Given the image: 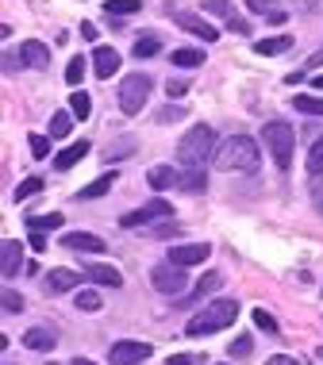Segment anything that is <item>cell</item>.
<instances>
[{
  "mask_svg": "<svg viewBox=\"0 0 323 365\" xmlns=\"http://www.w3.org/2000/svg\"><path fill=\"white\" fill-rule=\"evenodd\" d=\"M262 154H258V143L250 135H227L212 154V165L223 173H247V170H258Z\"/></svg>",
  "mask_w": 323,
  "mask_h": 365,
  "instance_id": "cell-1",
  "label": "cell"
},
{
  "mask_svg": "<svg viewBox=\"0 0 323 365\" xmlns=\"http://www.w3.org/2000/svg\"><path fill=\"white\" fill-rule=\"evenodd\" d=\"M239 319V304L235 300H215L208 308H200V315H193L189 323H185V334L189 339H204V334H215L223 327H231V323Z\"/></svg>",
  "mask_w": 323,
  "mask_h": 365,
  "instance_id": "cell-2",
  "label": "cell"
},
{
  "mask_svg": "<svg viewBox=\"0 0 323 365\" xmlns=\"http://www.w3.org/2000/svg\"><path fill=\"white\" fill-rule=\"evenodd\" d=\"M178 154H181L185 165H204V162L215 154V135H212V127H208V123H193L189 131L181 135Z\"/></svg>",
  "mask_w": 323,
  "mask_h": 365,
  "instance_id": "cell-3",
  "label": "cell"
},
{
  "mask_svg": "<svg viewBox=\"0 0 323 365\" xmlns=\"http://www.w3.org/2000/svg\"><path fill=\"white\" fill-rule=\"evenodd\" d=\"M262 143H266V150L273 154L277 170H289V165H292V150H297V131H292V123L270 120L266 127H262Z\"/></svg>",
  "mask_w": 323,
  "mask_h": 365,
  "instance_id": "cell-4",
  "label": "cell"
},
{
  "mask_svg": "<svg viewBox=\"0 0 323 365\" xmlns=\"http://www.w3.org/2000/svg\"><path fill=\"white\" fill-rule=\"evenodd\" d=\"M146 96H150V77L146 73H127L120 81V108L127 115H139Z\"/></svg>",
  "mask_w": 323,
  "mask_h": 365,
  "instance_id": "cell-5",
  "label": "cell"
},
{
  "mask_svg": "<svg viewBox=\"0 0 323 365\" xmlns=\"http://www.w3.org/2000/svg\"><path fill=\"white\" fill-rule=\"evenodd\" d=\"M150 284L158 289L162 296H181L189 277H185V265H173V262H162L150 269Z\"/></svg>",
  "mask_w": 323,
  "mask_h": 365,
  "instance_id": "cell-6",
  "label": "cell"
},
{
  "mask_svg": "<svg viewBox=\"0 0 323 365\" xmlns=\"http://www.w3.org/2000/svg\"><path fill=\"white\" fill-rule=\"evenodd\" d=\"M170 215H173L170 200H150V204H143L139 212L120 215V227H123V231H131V227H143V223H154V220H170Z\"/></svg>",
  "mask_w": 323,
  "mask_h": 365,
  "instance_id": "cell-7",
  "label": "cell"
},
{
  "mask_svg": "<svg viewBox=\"0 0 323 365\" xmlns=\"http://www.w3.org/2000/svg\"><path fill=\"white\" fill-rule=\"evenodd\" d=\"M150 358V342H116L108 350V365H139Z\"/></svg>",
  "mask_w": 323,
  "mask_h": 365,
  "instance_id": "cell-8",
  "label": "cell"
},
{
  "mask_svg": "<svg viewBox=\"0 0 323 365\" xmlns=\"http://www.w3.org/2000/svg\"><path fill=\"white\" fill-rule=\"evenodd\" d=\"M173 24H178L181 31H189V35L204 38V43H215V38H220V31H215L208 19H200L197 12H173Z\"/></svg>",
  "mask_w": 323,
  "mask_h": 365,
  "instance_id": "cell-9",
  "label": "cell"
},
{
  "mask_svg": "<svg viewBox=\"0 0 323 365\" xmlns=\"http://www.w3.org/2000/svg\"><path fill=\"white\" fill-rule=\"evenodd\" d=\"M208 254H212V246H204V242H185V246H170V262L173 265H200V262H208Z\"/></svg>",
  "mask_w": 323,
  "mask_h": 365,
  "instance_id": "cell-10",
  "label": "cell"
},
{
  "mask_svg": "<svg viewBox=\"0 0 323 365\" xmlns=\"http://www.w3.org/2000/svg\"><path fill=\"white\" fill-rule=\"evenodd\" d=\"M19 269H24V242L4 239L0 242V273H4V277H16Z\"/></svg>",
  "mask_w": 323,
  "mask_h": 365,
  "instance_id": "cell-11",
  "label": "cell"
},
{
  "mask_svg": "<svg viewBox=\"0 0 323 365\" xmlns=\"http://www.w3.org/2000/svg\"><path fill=\"white\" fill-rule=\"evenodd\" d=\"M146 185H150L154 192L181 189V170H173V165H150V170H146Z\"/></svg>",
  "mask_w": 323,
  "mask_h": 365,
  "instance_id": "cell-12",
  "label": "cell"
},
{
  "mask_svg": "<svg viewBox=\"0 0 323 365\" xmlns=\"http://www.w3.org/2000/svg\"><path fill=\"white\" fill-rule=\"evenodd\" d=\"M62 246H70V250H77V254H101L104 239H101V235H93V231H66Z\"/></svg>",
  "mask_w": 323,
  "mask_h": 365,
  "instance_id": "cell-13",
  "label": "cell"
},
{
  "mask_svg": "<svg viewBox=\"0 0 323 365\" xmlns=\"http://www.w3.org/2000/svg\"><path fill=\"white\" fill-rule=\"evenodd\" d=\"M93 73L104 77V81H108V77H116V73H120V54H116L112 46H96V51H93Z\"/></svg>",
  "mask_w": 323,
  "mask_h": 365,
  "instance_id": "cell-14",
  "label": "cell"
},
{
  "mask_svg": "<svg viewBox=\"0 0 323 365\" xmlns=\"http://www.w3.org/2000/svg\"><path fill=\"white\" fill-rule=\"evenodd\" d=\"M19 58H24V66H31V70H46V66H51V51H46L39 38H27V43L19 46Z\"/></svg>",
  "mask_w": 323,
  "mask_h": 365,
  "instance_id": "cell-15",
  "label": "cell"
},
{
  "mask_svg": "<svg viewBox=\"0 0 323 365\" xmlns=\"http://www.w3.org/2000/svg\"><path fill=\"white\" fill-rule=\"evenodd\" d=\"M85 154H89V143H85V139H77V143H70V146H66V150L62 154H58L54 158V170L58 173H66V170H73V165L77 162H81V158Z\"/></svg>",
  "mask_w": 323,
  "mask_h": 365,
  "instance_id": "cell-16",
  "label": "cell"
},
{
  "mask_svg": "<svg viewBox=\"0 0 323 365\" xmlns=\"http://www.w3.org/2000/svg\"><path fill=\"white\" fill-rule=\"evenodd\" d=\"M54 327H46V323H39V327H31L24 334V346L27 350H54Z\"/></svg>",
  "mask_w": 323,
  "mask_h": 365,
  "instance_id": "cell-17",
  "label": "cell"
},
{
  "mask_svg": "<svg viewBox=\"0 0 323 365\" xmlns=\"http://www.w3.org/2000/svg\"><path fill=\"white\" fill-rule=\"evenodd\" d=\"M77 273L73 269H51L46 273V292H70V289H77Z\"/></svg>",
  "mask_w": 323,
  "mask_h": 365,
  "instance_id": "cell-18",
  "label": "cell"
},
{
  "mask_svg": "<svg viewBox=\"0 0 323 365\" xmlns=\"http://www.w3.org/2000/svg\"><path fill=\"white\" fill-rule=\"evenodd\" d=\"M170 62L173 66H181V70H200L208 58H204V51H193V46H181V51H173L170 54Z\"/></svg>",
  "mask_w": 323,
  "mask_h": 365,
  "instance_id": "cell-19",
  "label": "cell"
},
{
  "mask_svg": "<svg viewBox=\"0 0 323 365\" xmlns=\"http://www.w3.org/2000/svg\"><path fill=\"white\" fill-rule=\"evenodd\" d=\"M89 281H96V284H108V289H120L123 284V277H120V269H112V265H89Z\"/></svg>",
  "mask_w": 323,
  "mask_h": 365,
  "instance_id": "cell-20",
  "label": "cell"
},
{
  "mask_svg": "<svg viewBox=\"0 0 323 365\" xmlns=\"http://www.w3.org/2000/svg\"><path fill=\"white\" fill-rule=\"evenodd\" d=\"M292 46V35H273V38H262V43H254V54H285Z\"/></svg>",
  "mask_w": 323,
  "mask_h": 365,
  "instance_id": "cell-21",
  "label": "cell"
},
{
  "mask_svg": "<svg viewBox=\"0 0 323 365\" xmlns=\"http://www.w3.org/2000/svg\"><path fill=\"white\" fill-rule=\"evenodd\" d=\"M208 189V177H204L200 165H189V170L181 173V192H204Z\"/></svg>",
  "mask_w": 323,
  "mask_h": 365,
  "instance_id": "cell-22",
  "label": "cell"
},
{
  "mask_svg": "<svg viewBox=\"0 0 323 365\" xmlns=\"http://www.w3.org/2000/svg\"><path fill=\"white\" fill-rule=\"evenodd\" d=\"M112 185H116V173H112V170H108L104 177H96V181H93V185H85V189H81V192H77V200H96V196H104L108 189H112Z\"/></svg>",
  "mask_w": 323,
  "mask_h": 365,
  "instance_id": "cell-23",
  "label": "cell"
},
{
  "mask_svg": "<svg viewBox=\"0 0 323 365\" xmlns=\"http://www.w3.org/2000/svg\"><path fill=\"white\" fill-rule=\"evenodd\" d=\"M220 284H223V273H204V281L197 284V289H193V296H189V304H200L204 300V296H208V292H215V289H220Z\"/></svg>",
  "mask_w": 323,
  "mask_h": 365,
  "instance_id": "cell-24",
  "label": "cell"
},
{
  "mask_svg": "<svg viewBox=\"0 0 323 365\" xmlns=\"http://www.w3.org/2000/svg\"><path fill=\"white\" fill-rule=\"evenodd\" d=\"M247 8L254 16H266L270 24H285V12H281V8H273L270 0H247Z\"/></svg>",
  "mask_w": 323,
  "mask_h": 365,
  "instance_id": "cell-25",
  "label": "cell"
},
{
  "mask_svg": "<svg viewBox=\"0 0 323 365\" xmlns=\"http://www.w3.org/2000/svg\"><path fill=\"white\" fill-rule=\"evenodd\" d=\"M292 108L304 115H323V96H308V93H297L292 96Z\"/></svg>",
  "mask_w": 323,
  "mask_h": 365,
  "instance_id": "cell-26",
  "label": "cell"
},
{
  "mask_svg": "<svg viewBox=\"0 0 323 365\" xmlns=\"http://www.w3.org/2000/svg\"><path fill=\"white\" fill-rule=\"evenodd\" d=\"M66 215L58 212H46V215H27V227H35V231H54V227H62Z\"/></svg>",
  "mask_w": 323,
  "mask_h": 365,
  "instance_id": "cell-27",
  "label": "cell"
},
{
  "mask_svg": "<svg viewBox=\"0 0 323 365\" xmlns=\"http://www.w3.org/2000/svg\"><path fill=\"white\" fill-rule=\"evenodd\" d=\"M139 8H143V0H104L108 16H135Z\"/></svg>",
  "mask_w": 323,
  "mask_h": 365,
  "instance_id": "cell-28",
  "label": "cell"
},
{
  "mask_svg": "<svg viewBox=\"0 0 323 365\" xmlns=\"http://www.w3.org/2000/svg\"><path fill=\"white\" fill-rule=\"evenodd\" d=\"M70 127H73V112H54V115H51V139L70 135Z\"/></svg>",
  "mask_w": 323,
  "mask_h": 365,
  "instance_id": "cell-29",
  "label": "cell"
},
{
  "mask_svg": "<svg viewBox=\"0 0 323 365\" xmlns=\"http://www.w3.org/2000/svg\"><path fill=\"white\" fill-rule=\"evenodd\" d=\"M39 189H43V177H27V181H24V185H16V192H12V200H16V204H24V200H27V196H35Z\"/></svg>",
  "mask_w": 323,
  "mask_h": 365,
  "instance_id": "cell-30",
  "label": "cell"
},
{
  "mask_svg": "<svg viewBox=\"0 0 323 365\" xmlns=\"http://www.w3.org/2000/svg\"><path fill=\"white\" fill-rule=\"evenodd\" d=\"M77 312H101V292H93V289H81L77 292Z\"/></svg>",
  "mask_w": 323,
  "mask_h": 365,
  "instance_id": "cell-31",
  "label": "cell"
},
{
  "mask_svg": "<svg viewBox=\"0 0 323 365\" xmlns=\"http://www.w3.org/2000/svg\"><path fill=\"white\" fill-rule=\"evenodd\" d=\"M162 51V38L158 35H146V38H139V43H135V58H154Z\"/></svg>",
  "mask_w": 323,
  "mask_h": 365,
  "instance_id": "cell-32",
  "label": "cell"
},
{
  "mask_svg": "<svg viewBox=\"0 0 323 365\" xmlns=\"http://www.w3.org/2000/svg\"><path fill=\"white\" fill-rule=\"evenodd\" d=\"M70 112L77 115V120H85V115H89V93L73 88V93H70Z\"/></svg>",
  "mask_w": 323,
  "mask_h": 365,
  "instance_id": "cell-33",
  "label": "cell"
},
{
  "mask_svg": "<svg viewBox=\"0 0 323 365\" xmlns=\"http://www.w3.org/2000/svg\"><path fill=\"white\" fill-rule=\"evenodd\" d=\"M81 77H85V58H73V62L66 66V81L73 88H81Z\"/></svg>",
  "mask_w": 323,
  "mask_h": 365,
  "instance_id": "cell-34",
  "label": "cell"
},
{
  "mask_svg": "<svg viewBox=\"0 0 323 365\" xmlns=\"http://www.w3.org/2000/svg\"><path fill=\"white\" fill-rule=\"evenodd\" d=\"M204 12H212V16H223V19H235V8L227 4V0H204Z\"/></svg>",
  "mask_w": 323,
  "mask_h": 365,
  "instance_id": "cell-35",
  "label": "cell"
},
{
  "mask_svg": "<svg viewBox=\"0 0 323 365\" xmlns=\"http://www.w3.org/2000/svg\"><path fill=\"white\" fill-rule=\"evenodd\" d=\"M27 146H31L35 158H46V154H51V135H31V139H27Z\"/></svg>",
  "mask_w": 323,
  "mask_h": 365,
  "instance_id": "cell-36",
  "label": "cell"
},
{
  "mask_svg": "<svg viewBox=\"0 0 323 365\" xmlns=\"http://www.w3.org/2000/svg\"><path fill=\"white\" fill-rule=\"evenodd\" d=\"M4 312H8V315H19V312H24V296H19L16 289H4Z\"/></svg>",
  "mask_w": 323,
  "mask_h": 365,
  "instance_id": "cell-37",
  "label": "cell"
},
{
  "mask_svg": "<svg viewBox=\"0 0 323 365\" xmlns=\"http://www.w3.org/2000/svg\"><path fill=\"white\" fill-rule=\"evenodd\" d=\"M308 173H323V139H316V146L308 154Z\"/></svg>",
  "mask_w": 323,
  "mask_h": 365,
  "instance_id": "cell-38",
  "label": "cell"
},
{
  "mask_svg": "<svg viewBox=\"0 0 323 365\" xmlns=\"http://www.w3.org/2000/svg\"><path fill=\"white\" fill-rule=\"evenodd\" d=\"M127 150H135V139H120L112 146V150H108L104 158H112V162H120V158H127Z\"/></svg>",
  "mask_w": 323,
  "mask_h": 365,
  "instance_id": "cell-39",
  "label": "cell"
},
{
  "mask_svg": "<svg viewBox=\"0 0 323 365\" xmlns=\"http://www.w3.org/2000/svg\"><path fill=\"white\" fill-rule=\"evenodd\" d=\"M154 120H158V123H173V120H185V108H170V104H165L162 112L154 115Z\"/></svg>",
  "mask_w": 323,
  "mask_h": 365,
  "instance_id": "cell-40",
  "label": "cell"
},
{
  "mask_svg": "<svg viewBox=\"0 0 323 365\" xmlns=\"http://www.w3.org/2000/svg\"><path fill=\"white\" fill-rule=\"evenodd\" d=\"M254 323H258L262 331H277V323H273V315H270V312H262V308H254Z\"/></svg>",
  "mask_w": 323,
  "mask_h": 365,
  "instance_id": "cell-41",
  "label": "cell"
},
{
  "mask_svg": "<svg viewBox=\"0 0 323 365\" xmlns=\"http://www.w3.org/2000/svg\"><path fill=\"white\" fill-rule=\"evenodd\" d=\"M165 365H200V354H173Z\"/></svg>",
  "mask_w": 323,
  "mask_h": 365,
  "instance_id": "cell-42",
  "label": "cell"
},
{
  "mask_svg": "<svg viewBox=\"0 0 323 365\" xmlns=\"http://www.w3.org/2000/svg\"><path fill=\"white\" fill-rule=\"evenodd\" d=\"M250 350H254V342H250V339H239V342L231 346V358H247Z\"/></svg>",
  "mask_w": 323,
  "mask_h": 365,
  "instance_id": "cell-43",
  "label": "cell"
},
{
  "mask_svg": "<svg viewBox=\"0 0 323 365\" xmlns=\"http://www.w3.org/2000/svg\"><path fill=\"white\" fill-rule=\"evenodd\" d=\"M27 242H31V250H46V235L35 231V227H31V235H27Z\"/></svg>",
  "mask_w": 323,
  "mask_h": 365,
  "instance_id": "cell-44",
  "label": "cell"
},
{
  "mask_svg": "<svg viewBox=\"0 0 323 365\" xmlns=\"http://www.w3.org/2000/svg\"><path fill=\"white\" fill-rule=\"evenodd\" d=\"M266 365H300V361H297V358H289V354H273Z\"/></svg>",
  "mask_w": 323,
  "mask_h": 365,
  "instance_id": "cell-45",
  "label": "cell"
},
{
  "mask_svg": "<svg viewBox=\"0 0 323 365\" xmlns=\"http://www.w3.org/2000/svg\"><path fill=\"white\" fill-rule=\"evenodd\" d=\"M185 93H189V85H185V81H170V96H185Z\"/></svg>",
  "mask_w": 323,
  "mask_h": 365,
  "instance_id": "cell-46",
  "label": "cell"
},
{
  "mask_svg": "<svg viewBox=\"0 0 323 365\" xmlns=\"http://www.w3.org/2000/svg\"><path fill=\"white\" fill-rule=\"evenodd\" d=\"M227 31H250V27H247V24H242V19H239V16H235V19H227Z\"/></svg>",
  "mask_w": 323,
  "mask_h": 365,
  "instance_id": "cell-47",
  "label": "cell"
},
{
  "mask_svg": "<svg viewBox=\"0 0 323 365\" xmlns=\"http://www.w3.org/2000/svg\"><path fill=\"white\" fill-rule=\"evenodd\" d=\"M16 62H24V58H16V54H4V73H12V70H16Z\"/></svg>",
  "mask_w": 323,
  "mask_h": 365,
  "instance_id": "cell-48",
  "label": "cell"
},
{
  "mask_svg": "<svg viewBox=\"0 0 323 365\" xmlns=\"http://www.w3.org/2000/svg\"><path fill=\"white\" fill-rule=\"evenodd\" d=\"M81 35H85V38H96L101 31H96V24H81Z\"/></svg>",
  "mask_w": 323,
  "mask_h": 365,
  "instance_id": "cell-49",
  "label": "cell"
},
{
  "mask_svg": "<svg viewBox=\"0 0 323 365\" xmlns=\"http://www.w3.org/2000/svg\"><path fill=\"white\" fill-rule=\"evenodd\" d=\"M312 66H323V51H316V54H312Z\"/></svg>",
  "mask_w": 323,
  "mask_h": 365,
  "instance_id": "cell-50",
  "label": "cell"
},
{
  "mask_svg": "<svg viewBox=\"0 0 323 365\" xmlns=\"http://www.w3.org/2000/svg\"><path fill=\"white\" fill-rule=\"evenodd\" d=\"M312 85H316V88H319V93H323V73H319V77H312Z\"/></svg>",
  "mask_w": 323,
  "mask_h": 365,
  "instance_id": "cell-51",
  "label": "cell"
},
{
  "mask_svg": "<svg viewBox=\"0 0 323 365\" xmlns=\"http://www.w3.org/2000/svg\"><path fill=\"white\" fill-rule=\"evenodd\" d=\"M73 365H96V361H89V358H77Z\"/></svg>",
  "mask_w": 323,
  "mask_h": 365,
  "instance_id": "cell-52",
  "label": "cell"
},
{
  "mask_svg": "<svg viewBox=\"0 0 323 365\" xmlns=\"http://www.w3.org/2000/svg\"><path fill=\"white\" fill-rule=\"evenodd\" d=\"M319 212H323V196H319Z\"/></svg>",
  "mask_w": 323,
  "mask_h": 365,
  "instance_id": "cell-53",
  "label": "cell"
},
{
  "mask_svg": "<svg viewBox=\"0 0 323 365\" xmlns=\"http://www.w3.org/2000/svg\"><path fill=\"white\" fill-rule=\"evenodd\" d=\"M51 365H62V361H51Z\"/></svg>",
  "mask_w": 323,
  "mask_h": 365,
  "instance_id": "cell-54",
  "label": "cell"
},
{
  "mask_svg": "<svg viewBox=\"0 0 323 365\" xmlns=\"http://www.w3.org/2000/svg\"><path fill=\"white\" fill-rule=\"evenodd\" d=\"M215 365H223V361H215Z\"/></svg>",
  "mask_w": 323,
  "mask_h": 365,
  "instance_id": "cell-55",
  "label": "cell"
}]
</instances>
